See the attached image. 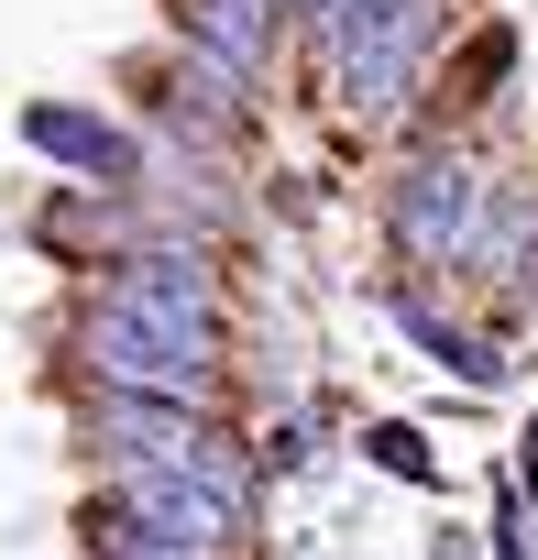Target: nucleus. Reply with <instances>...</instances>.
I'll return each mask as SVG.
<instances>
[{"label": "nucleus", "instance_id": "obj_1", "mask_svg": "<svg viewBox=\"0 0 538 560\" xmlns=\"http://www.w3.org/2000/svg\"><path fill=\"white\" fill-rule=\"evenodd\" d=\"M78 352H89V374H100V385H121V396H176V407H198V396H209V341L154 330V319H132V308H110V298L89 308Z\"/></svg>", "mask_w": 538, "mask_h": 560}, {"label": "nucleus", "instance_id": "obj_2", "mask_svg": "<svg viewBox=\"0 0 538 560\" xmlns=\"http://www.w3.org/2000/svg\"><path fill=\"white\" fill-rule=\"evenodd\" d=\"M472 231H483V165L472 154H429L396 187V242L418 264H451V253H472Z\"/></svg>", "mask_w": 538, "mask_h": 560}, {"label": "nucleus", "instance_id": "obj_3", "mask_svg": "<svg viewBox=\"0 0 538 560\" xmlns=\"http://www.w3.org/2000/svg\"><path fill=\"white\" fill-rule=\"evenodd\" d=\"M110 516H132V527L176 538V549H231L242 538V505L209 494L198 472H165V462H121V505Z\"/></svg>", "mask_w": 538, "mask_h": 560}, {"label": "nucleus", "instance_id": "obj_4", "mask_svg": "<svg viewBox=\"0 0 538 560\" xmlns=\"http://www.w3.org/2000/svg\"><path fill=\"white\" fill-rule=\"evenodd\" d=\"M110 308H132V319H154V330H187V341H220V308H209V275L187 264V253H132L110 287H100Z\"/></svg>", "mask_w": 538, "mask_h": 560}, {"label": "nucleus", "instance_id": "obj_5", "mask_svg": "<svg viewBox=\"0 0 538 560\" xmlns=\"http://www.w3.org/2000/svg\"><path fill=\"white\" fill-rule=\"evenodd\" d=\"M176 23L220 78H264V56H276V0H176Z\"/></svg>", "mask_w": 538, "mask_h": 560}, {"label": "nucleus", "instance_id": "obj_6", "mask_svg": "<svg viewBox=\"0 0 538 560\" xmlns=\"http://www.w3.org/2000/svg\"><path fill=\"white\" fill-rule=\"evenodd\" d=\"M23 143L56 154V165H78V176H132V132H110L100 110H67V100H34L23 110Z\"/></svg>", "mask_w": 538, "mask_h": 560}, {"label": "nucleus", "instance_id": "obj_7", "mask_svg": "<svg viewBox=\"0 0 538 560\" xmlns=\"http://www.w3.org/2000/svg\"><path fill=\"white\" fill-rule=\"evenodd\" d=\"M100 560H220V549H176V538H154L132 516H100Z\"/></svg>", "mask_w": 538, "mask_h": 560}, {"label": "nucleus", "instance_id": "obj_8", "mask_svg": "<svg viewBox=\"0 0 538 560\" xmlns=\"http://www.w3.org/2000/svg\"><path fill=\"white\" fill-rule=\"evenodd\" d=\"M374 462H385V472H407V483H429V451H418V429H374Z\"/></svg>", "mask_w": 538, "mask_h": 560}]
</instances>
